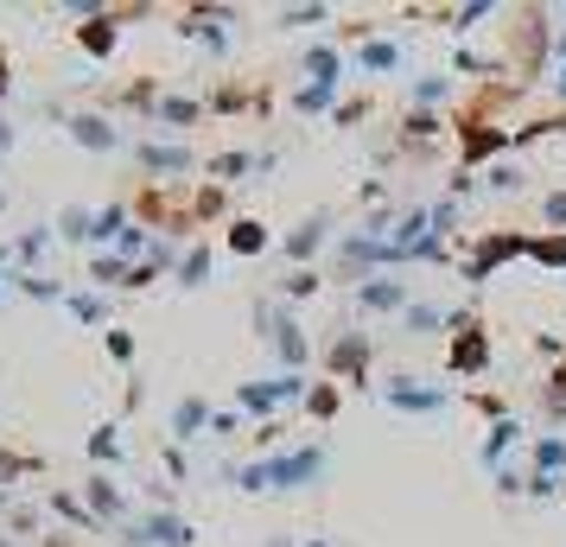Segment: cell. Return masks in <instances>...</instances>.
<instances>
[{
    "mask_svg": "<svg viewBox=\"0 0 566 547\" xmlns=\"http://www.w3.org/2000/svg\"><path fill=\"white\" fill-rule=\"evenodd\" d=\"M541 210H547V223H560V230H566V191H547V204H541Z\"/></svg>",
    "mask_w": 566,
    "mask_h": 547,
    "instance_id": "36",
    "label": "cell"
},
{
    "mask_svg": "<svg viewBox=\"0 0 566 547\" xmlns=\"http://www.w3.org/2000/svg\"><path fill=\"white\" fill-rule=\"evenodd\" d=\"M332 376H350V382H369V338L350 332V338L332 344Z\"/></svg>",
    "mask_w": 566,
    "mask_h": 547,
    "instance_id": "8",
    "label": "cell"
},
{
    "mask_svg": "<svg viewBox=\"0 0 566 547\" xmlns=\"http://www.w3.org/2000/svg\"><path fill=\"white\" fill-rule=\"evenodd\" d=\"M154 115L166 122V128H185V122H198V103H191V96H159Z\"/></svg>",
    "mask_w": 566,
    "mask_h": 547,
    "instance_id": "20",
    "label": "cell"
},
{
    "mask_svg": "<svg viewBox=\"0 0 566 547\" xmlns=\"http://www.w3.org/2000/svg\"><path fill=\"white\" fill-rule=\"evenodd\" d=\"M210 401L205 395H185L179 408H172V440H198V433H210Z\"/></svg>",
    "mask_w": 566,
    "mask_h": 547,
    "instance_id": "9",
    "label": "cell"
},
{
    "mask_svg": "<svg viewBox=\"0 0 566 547\" xmlns=\"http://www.w3.org/2000/svg\"><path fill=\"white\" fill-rule=\"evenodd\" d=\"M350 299H357V313H395V318L413 306V293L401 287L395 274H369V281H357V293H350Z\"/></svg>",
    "mask_w": 566,
    "mask_h": 547,
    "instance_id": "3",
    "label": "cell"
},
{
    "mask_svg": "<svg viewBox=\"0 0 566 547\" xmlns=\"http://www.w3.org/2000/svg\"><path fill=\"white\" fill-rule=\"evenodd\" d=\"M490 185H496V191H515V185H522V172H515V166H490Z\"/></svg>",
    "mask_w": 566,
    "mask_h": 547,
    "instance_id": "35",
    "label": "cell"
},
{
    "mask_svg": "<svg viewBox=\"0 0 566 547\" xmlns=\"http://www.w3.org/2000/svg\"><path fill=\"white\" fill-rule=\"evenodd\" d=\"M122 541L128 547H198V528H191L185 516H172V509H147Z\"/></svg>",
    "mask_w": 566,
    "mask_h": 547,
    "instance_id": "2",
    "label": "cell"
},
{
    "mask_svg": "<svg viewBox=\"0 0 566 547\" xmlns=\"http://www.w3.org/2000/svg\"><path fill=\"white\" fill-rule=\"evenodd\" d=\"M90 459L96 465H122V427H96L90 433Z\"/></svg>",
    "mask_w": 566,
    "mask_h": 547,
    "instance_id": "18",
    "label": "cell"
},
{
    "mask_svg": "<svg viewBox=\"0 0 566 547\" xmlns=\"http://www.w3.org/2000/svg\"><path fill=\"white\" fill-rule=\"evenodd\" d=\"M452 325H459V332H452V369H459V376H478V369L490 364V344H484V332H478L471 318H452Z\"/></svg>",
    "mask_w": 566,
    "mask_h": 547,
    "instance_id": "6",
    "label": "cell"
},
{
    "mask_svg": "<svg viewBox=\"0 0 566 547\" xmlns=\"http://www.w3.org/2000/svg\"><path fill=\"white\" fill-rule=\"evenodd\" d=\"M357 64L369 77H388V71H401V45H395V39H363Z\"/></svg>",
    "mask_w": 566,
    "mask_h": 547,
    "instance_id": "12",
    "label": "cell"
},
{
    "mask_svg": "<svg viewBox=\"0 0 566 547\" xmlns=\"http://www.w3.org/2000/svg\"><path fill=\"white\" fill-rule=\"evenodd\" d=\"M344 71H350V64H344V52H337V45H306V77L312 83L337 90V83H344Z\"/></svg>",
    "mask_w": 566,
    "mask_h": 547,
    "instance_id": "11",
    "label": "cell"
},
{
    "mask_svg": "<svg viewBox=\"0 0 566 547\" xmlns=\"http://www.w3.org/2000/svg\"><path fill=\"white\" fill-rule=\"evenodd\" d=\"M401 128H408V140H433V134H439V115H433V108H413Z\"/></svg>",
    "mask_w": 566,
    "mask_h": 547,
    "instance_id": "28",
    "label": "cell"
},
{
    "mask_svg": "<svg viewBox=\"0 0 566 547\" xmlns=\"http://www.w3.org/2000/svg\"><path fill=\"white\" fill-rule=\"evenodd\" d=\"M325 477V445L306 440V445H286V452H274V459H255V465L235 471V491H312Z\"/></svg>",
    "mask_w": 566,
    "mask_h": 547,
    "instance_id": "1",
    "label": "cell"
},
{
    "mask_svg": "<svg viewBox=\"0 0 566 547\" xmlns=\"http://www.w3.org/2000/svg\"><path fill=\"white\" fill-rule=\"evenodd\" d=\"M13 287V267H7V255H0V293Z\"/></svg>",
    "mask_w": 566,
    "mask_h": 547,
    "instance_id": "37",
    "label": "cell"
},
{
    "mask_svg": "<svg viewBox=\"0 0 566 547\" xmlns=\"http://www.w3.org/2000/svg\"><path fill=\"white\" fill-rule=\"evenodd\" d=\"M332 96H337V90H325V83H306V90L293 96V108H306V115H318V108H332Z\"/></svg>",
    "mask_w": 566,
    "mask_h": 547,
    "instance_id": "29",
    "label": "cell"
},
{
    "mask_svg": "<svg viewBox=\"0 0 566 547\" xmlns=\"http://www.w3.org/2000/svg\"><path fill=\"white\" fill-rule=\"evenodd\" d=\"M140 166H147L154 179H172V172H191L198 154H191L185 140H140Z\"/></svg>",
    "mask_w": 566,
    "mask_h": 547,
    "instance_id": "5",
    "label": "cell"
},
{
    "mask_svg": "<svg viewBox=\"0 0 566 547\" xmlns=\"http://www.w3.org/2000/svg\"><path fill=\"white\" fill-rule=\"evenodd\" d=\"M83 509H90V516H103V522H122V516H128V503H122V491H115V477H90Z\"/></svg>",
    "mask_w": 566,
    "mask_h": 547,
    "instance_id": "10",
    "label": "cell"
},
{
    "mask_svg": "<svg viewBox=\"0 0 566 547\" xmlns=\"http://www.w3.org/2000/svg\"><path fill=\"white\" fill-rule=\"evenodd\" d=\"M71 140H77V147H96V154H108V147H115L122 134L108 128L103 115H71Z\"/></svg>",
    "mask_w": 566,
    "mask_h": 547,
    "instance_id": "13",
    "label": "cell"
},
{
    "mask_svg": "<svg viewBox=\"0 0 566 547\" xmlns=\"http://www.w3.org/2000/svg\"><path fill=\"white\" fill-rule=\"evenodd\" d=\"M332 7H286L281 13V27H312V20H325Z\"/></svg>",
    "mask_w": 566,
    "mask_h": 547,
    "instance_id": "33",
    "label": "cell"
},
{
    "mask_svg": "<svg viewBox=\"0 0 566 547\" xmlns=\"http://www.w3.org/2000/svg\"><path fill=\"white\" fill-rule=\"evenodd\" d=\"M0 547H13V541H0Z\"/></svg>",
    "mask_w": 566,
    "mask_h": 547,
    "instance_id": "41",
    "label": "cell"
},
{
    "mask_svg": "<svg viewBox=\"0 0 566 547\" xmlns=\"http://www.w3.org/2000/svg\"><path fill=\"white\" fill-rule=\"evenodd\" d=\"M382 401L395 408V414H439L452 395H446V389H427V382H413V376H395V382L382 389Z\"/></svg>",
    "mask_w": 566,
    "mask_h": 547,
    "instance_id": "4",
    "label": "cell"
},
{
    "mask_svg": "<svg viewBox=\"0 0 566 547\" xmlns=\"http://www.w3.org/2000/svg\"><path fill=\"white\" fill-rule=\"evenodd\" d=\"M515 445H522V420H496V427H490V440H484V465H503V459H510Z\"/></svg>",
    "mask_w": 566,
    "mask_h": 547,
    "instance_id": "14",
    "label": "cell"
},
{
    "mask_svg": "<svg viewBox=\"0 0 566 547\" xmlns=\"http://www.w3.org/2000/svg\"><path fill=\"white\" fill-rule=\"evenodd\" d=\"M261 159H249V154H217L210 159V172H217V179H235V172H255Z\"/></svg>",
    "mask_w": 566,
    "mask_h": 547,
    "instance_id": "27",
    "label": "cell"
},
{
    "mask_svg": "<svg viewBox=\"0 0 566 547\" xmlns=\"http://www.w3.org/2000/svg\"><path fill=\"white\" fill-rule=\"evenodd\" d=\"M446 90H452V77H420V83H413V108L446 103Z\"/></svg>",
    "mask_w": 566,
    "mask_h": 547,
    "instance_id": "25",
    "label": "cell"
},
{
    "mask_svg": "<svg viewBox=\"0 0 566 547\" xmlns=\"http://www.w3.org/2000/svg\"><path fill=\"white\" fill-rule=\"evenodd\" d=\"M554 96H560V103H566V71H560V77H554Z\"/></svg>",
    "mask_w": 566,
    "mask_h": 547,
    "instance_id": "38",
    "label": "cell"
},
{
    "mask_svg": "<svg viewBox=\"0 0 566 547\" xmlns=\"http://www.w3.org/2000/svg\"><path fill=\"white\" fill-rule=\"evenodd\" d=\"M318 242H325V217H312L306 230H293V235H286V255H293V261H306V255H318Z\"/></svg>",
    "mask_w": 566,
    "mask_h": 547,
    "instance_id": "19",
    "label": "cell"
},
{
    "mask_svg": "<svg viewBox=\"0 0 566 547\" xmlns=\"http://www.w3.org/2000/svg\"><path fill=\"white\" fill-rule=\"evenodd\" d=\"M0 96H7V52H0Z\"/></svg>",
    "mask_w": 566,
    "mask_h": 547,
    "instance_id": "39",
    "label": "cell"
},
{
    "mask_svg": "<svg viewBox=\"0 0 566 547\" xmlns=\"http://www.w3.org/2000/svg\"><path fill=\"white\" fill-rule=\"evenodd\" d=\"M566 471V440L554 433V440H535V477H560Z\"/></svg>",
    "mask_w": 566,
    "mask_h": 547,
    "instance_id": "17",
    "label": "cell"
},
{
    "mask_svg": "<svg viewBox=\"0 0 566 547\" xmlns=\"http://www.w3.org/2000/svg\"><path fill=\"white\" fill-rule=\"evenodd\" d=\"M510 134H478V128H464V159H484V154H496Z\"/></svg>",
    "mask_w": 566,
    "mask_h": 547,
    "instance_id": "26",
    "label": "cell"
},
{
    "mask_svg": "<svg viewBox=\"0 0 566 547\" xmlns=\"http://www.w3.org/2000/svg\"><path fill=\"white\" fill-rule=\"evenodd\" d=\"M77 45H83V52H96V57L115 52V13H96V20L77 32Z\"/></svg>",
    "mask_w": 566,
    "mask_h": 547,
    "instance_id": "15",
    "label": "cell"
},
{
    "mask_svg": "<svg viewBox=\"0 0 566 547\" xmlns=\"http://www.w3.org/2000/svg\"><path fill=\"white\" fill-rule=\"evenodd\" d=\"M332 408H337V389H306V414L312 420H325Z\"/></svg>",
    "mask_w": 566,
    "mask_h": 547,
    "instance_id": "31",
    "label": "cell"
},
{
    "mask_svg": "<svg viewBox=\"0 0 566 547\" xmlns=\"http://www.w3.org/2000/svg\"><path fill=\"white\" fill-rule=\"evenodd\" d=\"M90 230H96V210L90 204H71L57 217V235H71V242H90Z\"/></svg>",
    "mask_w": 566,
    "mask_h": 547,
    "instance_id": "21",
    "label": "cell"
},
{
    "mask_svg": "<svg viewBox=\"0 0 566 547\" xmlns=\"http://www.w3.org/2000/svg\"><path fill=\"white\" fill-rule=\"evenodd\" d=\"M401 318H408L413 332H439V325H446V318H439L433 306H408V313H401Z\"/></svg>",
    "mask_w": 566,
    "mask_h": 547,
    "instance_id": "34",
    "label": "cell"
},
{
    "mask_svg": "<svg viewBox=\"0 0 566 547\" xmlns=\"http://www.w3.org/2000/svg\"><path fill=\"white\" fill-rule=\"evenodd\" d=\"M0 210H7V191H0Z\"/></svg>",
    "mask_w": 566,
    "mask_h": 547,
    "instance_id": "40",
    "label": "cell"
},
{
    "mask_svg": "<svg viewBox=\"0 0 566 547\" xmlns=\"http://www.w3.org/2000/svg\"><path fill=\"white\" fill-rule=\"evenodd\" d=\"M179 281L185 287H205L210 281V249H185L179 255Z\"/></svg>",
    "mask_w": 566,
    "mask_h": 547,
    "instance_id": "23",
    "label": "cell"
},
{
    "mask_svg": "<svg viewBox=\"0 0 566 547\" xmlns=\"http://www.w3.org/2000/svg\"><path fill=\"white\" fill-rule=\"evenodd\" d=\"M64 306H71V318H83V325H103L108 318L103 293H64Z\"/></svg>",
    "mask_w": 566,
    "mask_h": 547,
    "instance_id": "22",
    "label": "cell"
},
{
    "mask_svg": "<svg viewBox=\"0 0 566 547\" xmlns=\"http://www.w3.org/2000/svg\"><path fill=\"white\" fill-rule=\"evenodd\" d=\"M528 255H535L541 267H566V230L547 235V242H528Z\"/></svg>",
    "mask_w": 566,
    "mask_h": 547,
    "instance_id": "24",
    "label": "cell"
},
{
    "mask_svg": "<svg viewBox=\"0 0 566 547\" xmlns=\"http://www.w3.org/2000/svg\"><path fill=\"white\" fill-rule=\"evenodd\" d=\"M268 242H274V235H268V223H255V217H242V223L230 230V249H235V255H261Z\"/></svg>",
    "mask_w": 566,
    "mask_h": 547,
    "instance_id": "16",
    "label": "cell"
},
{
    "mask_svg": "<svg viewBox=\"0 0 566 547\" xmlns=\"http://www.w3.org/2000/svg\"><path fill=\"white\" fill-rule=\"evenodd\" d=\"M108 357H115V364H134V338H128V332H122V325H115V332H108Z\"/></svg>",
    "mask_w": 566,
    "mask_h": 547,
    "instance_id": "32",
    "label": "cell"
},
{
    "mask_svg": "<svg viewBox=\"0 0 566 547\" xmlns=\"http://www.w3.org/2000/svg\"><path fill=\"white\" fill-rule=\"evenodd\" d=\"M306 293H318V274L312 267H293L286 274V299H306Z\"/></svg>",
    "mask_w": 566,
    "mask_h": 547,
    "instance_id": "30",
    "label": "cell"
},
{
    "mask_svg": "<svg viewBox=\"0 0 566 547\" xmlns=\"http://www.w3.org/2000/svg\"><path fill=\"white\" fill-rule=\"evenodd\" d=\"M515 255H528V235H484L478 261H464V281H490V267L496 261H515Z\"/></svg>",
    "mask_w": 566,
    "mask_h": 547,
    "instance_id": "7",
    "label": "cell"
}]
</instances>
